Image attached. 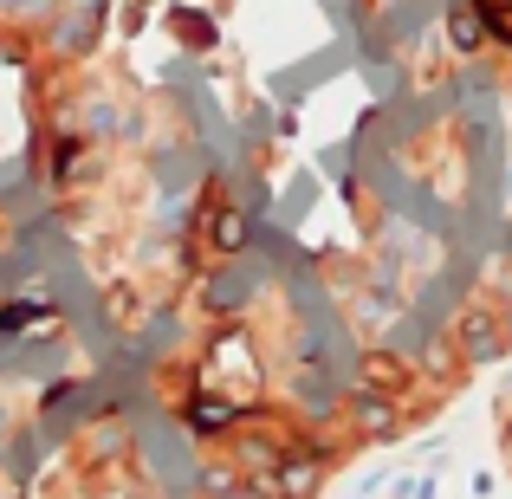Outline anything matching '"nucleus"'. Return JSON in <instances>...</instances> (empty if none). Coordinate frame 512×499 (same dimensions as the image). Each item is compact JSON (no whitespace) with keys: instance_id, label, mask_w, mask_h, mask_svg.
Returning a JSON list of instances; mask_svg holds the SVG:
<instances>
[{"instance_id":"obj_1","label":"nucleus","mask_w":512,"mask_h":499,"mask_svg":"<svg viewBox=\"0 0 512 499\" xmlns=\"http://www.w3.org/2000/svg\"><path fill=\"white\" fill-rule=\"evenodd\" d=\"M325 474H331V454L318 448V441H286V454H279L273 480H266L260 493H273V499H312L318 487H325Z\"/></svg>"},{"instance_id":"obj_2","label":"nucleus","mask_w":512,"mask_h":499,"mask_svg":"<svg viewBox=\"0 0 512 499\" xmlns=\"http://www.w3.org/2000/svg\"><path fill=\"white\" fill-rule=\"evenodd\" d=\"M454 350H461V363H500V350H506V318L493 312V305H467L461 325H454Z\"/></svg>"},{"instance_id":"obj_3","label":"nucleus","mask_w":512,"mask_h":499,"mask_svg":"<svg viewBox=\"0 0 512 499\" xmlns=\"http://www.w3.org/2000/svg\"><path fill=\"white\" fill-rule=\"evenodd\" d=\"M350 435L363 441H396L402 422H396V396H376V389H350Z\"/></svg>"},{"instance_id":"obj_4","label":"nucleus","mask_w":512,"mask_h":499,"mask_svg":"<svg viewBox=\"0 0 512 499\" xmlns=\"http://www.w3.org/2000/svg\"><path fill=\"white\" fill-rule=\"evenodd\" d=\"M279 454H286V441H273V435H234V474L247 480V487H266Z\"/></svg>"},{"instance_id":"obj_5","label":"nucleus","mask_w":512,"mask_h":499,"mask_svg":"<svg viewBox=\"0 0 512 499\" xmlns=\"http://www.w3.org/2000/svg\"><path fill=\"white\" fill-rule=\"evenodd\" d=\"M357 389L402 396V389H409V363H402L396 350H370V357H357Z\"/></svg>"},{"instance_id":"obj_6","label":"nucleus","mask_w":512,"mask_h":499,"mask_svg":"<svg viewBox=\"0 0 512 499\" xmlns=\"http://www.w3.org/2000/svg\"><path fill=\"white\" fill-rule=\"evenodd\" d=\"M182 422L195 428V435H234V422H240V409L227 396H188V409H182Z\"/></svg>"},{"instance_id":"obj_7","label":"nucleus","mask_w":512,"mask_h":499,"mask_svg":"<svg viewBox=\"0 0 512 499\" xmlns=\"http://www.w3.org/2000/svg\"><path fill=\"white\" fill-rule=\"evenodd\" d=\"M247 208H214V221H208V247L221 253V260H234L240 247H247Z\"/></svg>"},{"instance_id":"obj_8","label":"nucleus","mask_w":512,"mask_h":499,"mask_svg":"<svg viewBox=\"0 0 512 499\" xmlns=\"http://www.w3.org/2000/svg\"><path fill=\"white\" fill-rule=\"evenodd\" d=\"M448 33L461 52H480V39H487V20H480V7H454L448 13Z\"/></svg>"},{"instance_id":"obj_9","label":"nucleus","mask_w":512,"mask_h":499,"mask_svg":"<svg viewBox=\"0 0 512 499\" xmlns=\"http://www.w3.org/2000/svg\"><path fill=\"white\" fill-rule=\"evenodd\" d=\"M26 325H39V305H7L0 312V331H26Z\"/></svg>"},{"instance_id":"obj_10","label":"nucleus","mask_w":512,"mask_h":499,"mask_svg":"<svg viewBox=\"0 0 512 499\" xmlns=\"http://www.w3.org/2000/svg\"><path fill=\"white\" fill-rule=\"evenodd\" d=\"M435 493V474H409V480H396V499H428Z\"/></svg>"},{"instance_id":"obj_11","label":"nucleus","mask_w":512,"mask_h":499,"mask_svg":"<svg viewBox=\"0 0 512 499\" xmlns=\"http://www.w3.org/2000/svg\"><path fill=\"white\" fill-rule=\"evenodd\" d=\"M506 448H512V422H506Z\"/></svg>"}]
</instances>
